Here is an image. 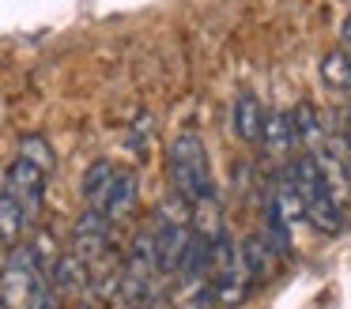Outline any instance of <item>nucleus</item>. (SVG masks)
I'll return each mask as SVG.
<instances>
[{
    "instance_id": "obj_1",
    "label": "nucleus",
    "mask_w": 351,
    "mask_h": 309,
    "mask_svg": "<svg viewBox=\"0 0 351 309\" xmlns=\"http://www.w3.org/2000/svg\"><path fill=\"white\" fill-rule=\"evenodd\" d=\"M167 173H170L174 193L185 196L189 203L204 200V196H215L208 147H204V140H200V132H193V128H185V132L174 136L170 155H167Z\"/></svg>"
},
{
    "instance_id": "obj_2",
    "label": "nucleus",
    "mask_w": 351,
    "mask_h": 309,
    "mask_svg": "<svg viewBox=\"0 0 351 309\" xmlns=\"http://www.w3.org/2000/svg\"><path fill=\"white\" fill-rule=\"evenodd\" d=\"M291 177H295V188H298V196H302V211L313 223V230L340 234L343 230V208L336 203V196L328 193L325 177H321V166L310 151L291 162Z\"/></svg>"
},
{
    "instance_id": "obj_3",
    "label": "nucleus",
    "mask_w": 351,
    "mask_h": 309,
    "mask_svg": "<svg viewBox=\"0 0 351 309\" xmlns=\"http://www.w3.org/2000/svg\"><path fill=\"white\" fill-rule=\"evenodd\" d=\"M42 275H46V268L38 264L34 249L16 241V245H8V260H4V271H0V298L12 309H27V298H31L34 283Z\"/></svg>"
},
{
    "instance_id": "obj_4",
    "label": "nucleus",
    "mask_w": 351,
    "mask_h": 309,
    "mask_svg": "<svg viewBox=\"0 0 351 309\" xmlns=\"http://www.w3.org/2000/svg\"><path fill=\"white\" fill-rule=\"evenodd\" d=\"M72 241H76V249H72V253H76L87 268H91V264L106 260L110 249H114V223H110L102 211L87 208L84 215L76 219V226H72Z\"/></svg>"
},
{
    "instance_id": "obj_5",
    "label": "nucleus",
    "mask_w": 351,
    "mask_h": 309,
    "mask_svg": "<svg viewBox=\"0 0 351 309\" xmlns=\"http://www.w3.org/2000/svg\"><path fill=\"white\" fill-rule=\"evenodd\" d=\"M4 193L27 211V219H34L42 211V200H46V173H42L38 166L16 158V162L4 170Z\"/></svg>"
},
{
    "instance_id": "obj_6",
    "label": "nucleus",
    "mask_w": 351,
    "mask_h": 309,
    "mask_svg": "<svg viewBox=\"0 0 351 309\" xmlns=\"http://www.w3.org/2000/svg\"><path fill=\"white\" fill-rule=\"evenodd\" d=\"M49 286L57 291V298H80L91 291V268L80 260L76 253H57V260L49 264Z\"/></svg>"
},
{
    "instance_id": "obj_7",
    "label": "nucleus",
    "mask_w": 351,
    "mask_h": 309,
    "mask_svg": "<svg viewBox=\"0 0 351 309\" xmlns=\"http://www.w3.org/2000/svg\"><path fill=\"white\" fill-rule=\"evenodd\" d=\"M136 196H140V181L132 170H117L114 181H110L106 196H102L99 211L110 219V223H121V219H129L132 211H136Z\"/></svg>"
},
{
    "instance_id": "obj_8",
    "label": "nucleus",
    "mask_w": 351,
    "mask_h": 309,
    "mask_svg": "<svg viewBox=\"0 0 351 309\" xmlns=\"http://www.w3.org/2000/svg\"><path fill=\"white\" fill-rule=\"evenodd\" d=\"M265 117H268V106L261 102L253 90H238L234 110H230V125H234L238 140H242V143H261V132H265Z\"/></svg>"
},
{
    "instance_id": "obj_9",
    "label": "nucleus",
    "mask_w": 351,
    "mask_h": 309,
    "mask_svg": "<svg viewBox=\"0 0 351 309\" xmlns=\"http://www.w3.org/2000/svg\"><path fill=\"white\" fill-rule=\"evenodd\" d=\"M261 147L268 155H291L298 147V128H295V113L291 110H268L265 117V132H261Z\"/></svg>"
},
{
    "instance_id": "obj_10",
    "label": "nucleus",
    "mask_w": 351,
    "mask_h": 309,
    "mask_svg": "<svg viewBox=\"0 0 351 309\" xmlns=\"http://www.w3.org/2000/svg\"><path fill=\"white\" fill-rule=\"evenodd\" d=\"M238 260H242V271L250 275V283H261V279L272 275L276 249L265 241V234H250V238L238 245Z\"/></svg>"
},
{
    "instance_id": "obj_11",
    "label": "nucleus",
    "mask_w": 351,
    "mask_h": 309,
    "mask_svg": "<svg viewBox=\"0 0 351 309\" xmlns=\"http://www.w3.org/2000/svg\"><path fill=\"white\" fill-rule=\"evenodd\" d=\"M295 128H298V143H302L306 151H321L328 143V128H325V117L317 113V106L313 102H302L295 110Z\"/></svg>"
},
{
    "instance_id": "obj_12",
    "label": "nucleus",
    "mask_w": 351,
    "mask_h": 309,
    "mask_svg": "<svg viewBox=\"0 0 351 309\" xmlns=\"http://www.w3.org/2000/svg\"><path fill=\"white\" fill-rule=\"evenodd\" d=\"M272 203L276 211H280L283 219H287L291 226L298 223V219H306V211H302V196H298V188H295V177H291V166H283L280 173H276V188H272Z\"/></svg>"
},
{
    "instance_id": "obj_13",
    "label": "nucleus",
    "mask_w": 351,
    "mask_h": 309,
    "mask_svg": "<svg viewBox=\"0 0 351 309\" xmlns=\"http://www.w3.org/2000/svg\"><path fill=\"white\" fill-rule=\"evenodd\" d=\"M321 72V83H325L328 90H351V53L348 49H328L325 57H321L317 64Z\"/></svg>"
},
{
    "instance_id": "obj_14",
    "label": "nucleus",
    "mask_w": 351,
    "mask_h": 309,
    "mask_svg": "<svg viewBox=\"0 0 351 309\" xmlns=\"http://www.w3.org/2000/svg\"><path fill=\"white\" fill-rule=\"evenodd\" d=\"M114 173H117V166L110 162V158H99V162L87 166L84 181H80V193H84L87 208L99 211V203H102V196H106V188H110V181H114Z\"/></svg>"
},
{
    "instance_id": "obj_15",
    "label": "nucleus",
    "mask_w": 351,
    "mask_h": 309,
    "mask_svg": "<svg viewBox=\"0 0 351 309\" xmlns=\"http://www.w3.org/2000/svg\"><path fill=\"white\" fill-rule=\"evenodd\" d=\"M27 223H31L27 211L19 208L8 193H0V241H4V245H16V241L23 238Z\"/></svg>"
},
{
    "instance_id": "obj_16",
    "label": "nucleus",
    "mask_w": 351,
    "mask_h": 309,
    "mask_svg": "<svg viewBox=\"0 0 351 309\" xmlns=\"http://www.w3.org/2000/svg\"><path fill=\"white\" fill-rule=\"evenodd\" d=\"M19 158L31 162V166H38L46 177L53 173V166H57V155H53V147H49V140L38 136V132H27L23 140H19Z\"/></svg>"
},
{
    "instance_id": "obj_17",
    "label": "nucleus",
    "mask_w": 351,
    "mask_h": 309,
    "mask_svg": "<svg viewBox=\"0 0 351 309\" xmlns=\"http://www.w3.org/2000/svg\"><path fill=\"white\" fill-rule=\"evenodd\" d=\"M261 234H265V241L276 249V256H287L291 253V223L272 208V203L265 208V230H261Z\"/></svg>"
},
{
    "instance_id": "obj_18",
    "label": "nucleus",
    "mask_w": 351,
    "mask_h": 309,
    "mask_svg": "<svg viewBox=\"0 0 351 309\" xmlns=\"http://www.w3.org/2000/svg\"><path fill=\"white\" fill-rule=\"evenodd\" d=\"M178 309H219L215 301V291L208 279H197V283H185L182 298H178Z\"/></svg>"
},
{
    "instance_id": "obj_19",
    "label": "nucleus",
    "mask_w": 351,
    "mask_h": 309,
    "mask_svg": "<svg viewBox=\"0 0 351 309\" xmlns=\"http://www.w3.org/2000/svg\"><path fill=\"white\" fill-rule=\"evenodd\" d=\"M340 49H348V53H351V12L340 19Z\"/></svg>"
}]
</instances>
